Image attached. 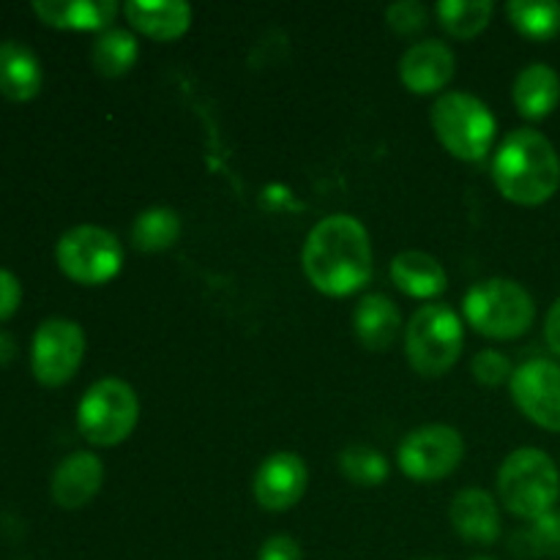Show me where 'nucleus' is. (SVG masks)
<instances>
[{"instance_id": "obj_1", "label": "nucleus", "mask_w": 560, "mask_h": 560, "mask_svg": "<svg viewBox=\"0 0 560 560\" xmlns=\"http://www.w3.org/2000/svg\"><path fill=\"white\" fill-rule=\"evenodd\" d=\"M304 273L320 293L350 295L370 282L372 246L364 224L348 213H334L312 228L304 244Z\"/></svg>"}, {"instance_id": "obj_2", "label": "nucleus", "mask_w": 560, "mask_h": 560, "mask_svg": "<svg viewBox=\"0 0 560 560\" xmlns=\"http://www.w3.org/2000/svg\"><path fill=\"white\" fill-rule=\"evenodd\" d=\"M495 186L517 206H541L560 189L556 145L536 129H517L501 142L492 162Z\"/></svg>"}, {"instance_id": "obj_3", "label": "nucleus", "mask_w": 560, "mask_h": 560, "mask_svg": "<svg viewBox=\"0 0 560 560\" xmlns=\"http://www.w3.org/2000/svg\"><path fill=\"white\" fill-rule=\"evenodd\" d=\"M498 492L512 514L539 520L552 512L560 495V474L550 454L539 448H517L498 470Z\"/></svg>"}, {"instance_id": "obj_4", "label": "nucleus", "mask_w": 560, "mask_h": 560, "mask_svg": "<svg viewBox=\"0 0 560 560\" xmlns=\"http://www.w3.org/2000/svg\"><path fill=\"white\" fill-rule=\"evenodd\" d=\"M465 317L490 339H517L534 326L536 304L514 279H485L474 284L463 301Z\"/></svg>"}, {"instance_id": "obj_5", "label": "nucleus", "mask_w": 560, "mask_h": 560, "mask_svg": "<svg viewBox=\"0 0 560 560\" xmlns=\"http://www.w3.org/2000/svg\"><path fill=\"white\" fill-rule=\"evenodd\" d=\"M463 323L446 304H427L405 328V353L419 375H446L463 353Z\"/></svg>"}, {"instance_id": "obj_6", "label": "nucleus", "mask_w": 560, "mask_h": 560, "mask_svg": "<svg viewBox=\"0 0 560 560\" xmlns=\"http://www.w3.org/2000/svg\"><path fill=\"white\" fill-rule=\"evenodd\" d=\"M432 126L448 153L465 162H479L495 142V118L470 93H443L432 107Z\"/></svg>"}, {"instance_id": "obj_7", "label": "nucleus", "mask_w": 560, "mask_h": 560, "mask_svg": "<svg viewBox=\"0 0 560 560\" xmlns=\"http://www.w3.org/2000/svg\"><path fill=\"white\" fill-rule=\"evenodd\" d=\"M140 416V402L129 383L118 377L96 381L80 399L77 424L93 446H118L131 435Z\"/></svg>"}, {"instance_id": "obj_8", "label": "nucleus", "mask_w": 560, "mask_h": 560, "mask_svg": "<svg viewBox=\"0 0 560 560\" xmlns=\"http://www.w3.org/2000/svg\"><path fill=\"white\" fill-rule=\"evenodd\" d=\"M60 271L80 284H104L124 266V246L118 235L96 224H80L60 235L58 249Z\"/></svg>"}, {"instance_id": "obj_9", "label": "nucleus", "mask_w": 560, "mask_h": 560, "mask_svg": "<svg viewBox=\"0 0 560 560\" xmlns=\"http://www.w3.org/2000/svg\"><path fill=\"white\" fill-rule=\"evenodd\" d=\"M463 435L446 424H427L399 446V468L413 481H441L463 463Z\"/></svg>"}, {"instance_id": "obj_10", "label": "nucleus", "mask_w": 560, "mask_h": 560, "mask_svg": "<svg viewBox=\"0 0 560 560\" xmlns=\"http://www.w3.org/2000/svg\"><path fill=\"white\" fill-rule=\"evenodd\" d=\"M85 355V334L74 320L49 317L36 328L31 348L33 375L44 386H63L80 370Z\"/></svg>"}, {"instance_id": "obj_11", "label": "nucleus", "mask_w": 560, "mask_h": 560, "mask_svg": "<svg viewBox=\"0 0 560 560\" xmlns=\"http://www.w3.org/2000/svg\"><path fill=\"white\" fill-rule=\"evenodd\" d=\"M512 397L534 424L560 432V364L556 361L534 359L514 370Z\"/></svg>"}, {"instance_id": "obj_12", "label": "nucleus", "mask_w": 560, "mask_h": 560, "mask_svg": "<svg viewBox=\"0 0 560 560\" xmlns=\"http://www.w3.org/2000/svg\"><path fill=\"white\" fill-rule=\"evenodd\" d=\"M310 470L293 452L271 454L255 474V498L268 512H288L304 498Z\"/></svg>"}, {"instance_id": "obj_13", "label": "nucleus", "mask_w": 560, "mask_h": 560, "mask_svg": "<svg viewBox=\"0 0 560 560\" xmlns=\"http://www.w3.org/2000/svg\"><path fill=\"white\" fill-rule=\"evenodd\" d=\"M454 69H457L454 52L435 38L413 44L399 60V77H402L405 88L413 93L441 91L452 82Z\"/></svg>"}, {"instance_id": "obj_14", "label": "nucleus", "mask_w": 560, "mask_h": 560, "mask_svg": "<svg viewBox=\"0 0 560 560\" xmlns=\"http://www.w3.org/2000/svg\"><path fill=\"white\" fill-rule=\"evenodd\" d=\"M102 459L91 452H74L58 463L52 481H49V490H52V498L58 506L80 509L102 490Z\"/></svg>"}, {"instance_id": "obj_15", "label": "nucleus", "mask_w": 560, "mask_h": 560, "mask_svg": "<svg viewBox=\"0 0 560 560\" xmlns=\"http://www.w3.org/2000/svg\"><path fill=\"white\" fill-rule=\"evenodd\" d=\"M42 63L27 44L0 42V93L11 102H27L42 91Z\"/></svg>"}, {"instance_id": "obj_16", "label": "nucleus", "mask_w": 560, "mask_h": 560, "mask_svg": "<svg viewBox=\"0 0 560 560\" xmlns=\"http://www.w3.org/2000/svg\"><path fill=\"white\" fill-rule=\"evenodd\" d=\"M126 16L131 25L156 42H173L184 36L191 25V9L184 0H131L126 3Z\"/></svg>"}, {"instance_id": "obj_17", "label": "nucleus", "mask_w": 560, "mask_h": 560, "mask_svg": "<svg viewBox=\"0 0 560 560\" xmlns=\"http://www.w3.org/2000/svg\"><path fill=\"white\" fill-rule=\"evenodd\" d=\"M452 525L463 539L492 545L501 534L498 503L485 490H463L452 503Z\"/></svg>"}, {"instance_id": "obj_18", "label": "nucleus", "mask_w": 560, "mask_h": 560, "mask_svg": "<svg viewBox=\"0 0 560 560\" xmlns=\"http://www.w3.org/2000/svg\"><path fill=\"white\" fill-rule=\"evenodd\" d=\"M33 11L47 25L74 31H104L113 22L115 0H33Z\"/></svg>"}, {"instance_id": "obj_19", "label": "nucleus", "mask_w": 560, "mask_h": 560, "mask_svg": "<svg viewBox=\"0 0 560 560\" xmlns=\"http://www.w3.org/2000/svg\"><path fill=\"white\" fill-rule=\"evenodd\" d=\"M560 77L547 63H530L514 80V104L520 115L530 120H541L558 107Z\"/></svg>"}, {"instance_id": "obj_20", "label": "nucleus", "mask_w": 560, "mask_h": 560, "mask_svg": "<svg viewBox=\"0 0 560 560\" xmlns=\"http://www.w3.org/2000/svg\"><path fill=\"white\" fill-rule=\"evenodd\" d=\"M392 279L402 293L413 299H435L446 290L448 277L441 262L427 252H399L392 262Z\"/></svg>"}, {"instance_id": "obj_21", "label": "nucleus", "mask_w": 560, "mask_h": 560, "mask_svg": "<svg viewBox=\"0 0 560 560\" xmlns=\"http://www.w3.org/2000/svg\"><path fill=\"white\" fill-rule=\"evenodd\" d=\"M399 326H402V317H399L397 304L381 293L366 295L353 312V328L361 345L375 350V353L386 350L397 339Z\"/></svg>"}, {"instance_id": "obj_22", "label": "nucleus", "mask_w": 560, "mask_h": 560, "mask_svg": "<svg viewBox=\"0 0 560 560\" xmlns=\"http://www.w3.org/2000/svg\"><path fill=\"white\" fill-rule=\"evenodd\" d=\"M137 60V38L135 33L124 27H107L102 36L93 42L91 63L102 77H120L135 66Z\"/></svg>"}, {"instance_id": "obj_23", "label": "nucleus", "mask_w": 560, "mask_h": 560, "mask_svg": "<svg viewBox=\"0 0 560 560\" xmlns=\"http://www.w3.org/2000/svg\"><path fill=\"white\" fill-rule=\"evenodd\" d=\"M506 14L512 25L534 42H547L560 33V3L556 0H512Z\"/></svg>"}, {"instance_id": "obj_24", "label": "nucleus", "mask_w": 560, "mask_h": 560, "mask_svg": "<svg viewBox=\"0 0 560 560\" xmlns=\"http://www.w3.org/2000/svg\"><path fill=\"white\" fill-rule=\"evenodd\" d=\"M180 235L178 213L170 208H148L135 219L131 228V246L140 252H164L175 246Z\"/></svg>"}, {"instance_id": "obj_25", "label": "nucleus", "mask_w": 560, "mask_h": 560, "mask_svg": "<svg viewBox=\"0 0 560 560\" xmlns=\"http://www.w3.org/2000/svg\"><path fill=\"white\" fill-rule=\"evenodd\" d=\"M438 20L452 36L474 38L490 25L495 3L490 0H443L435 5Z\"/></svg>"}, {"instance_id": "obj_26", "label": "nucleus", "mask_w": 560, "mask_h": 560, "mask_svg": "<svg viewBox=\"0 0 560 560\" xmlns=\"http://www.w3.org/2000/svg\"><path fill=\"white\" fill-rule=\"evenodd\" d=\"M339 470L359 487H377L386 481L388 463L377 448L348 446L339 454Z\"/></svg>"}, {"instance_id": "obj_27", "label": "nucleus", "mask_w": 560, "mask_h": 560, "mask_svg": "<svg viewBox=\"0 0 560 560\" xmlns=\"http://www.w3.org/2000/svg\"><path fill=\"white\" fill-rule=\"evenodd\" d=\"M530 545V556H560V514H545L534 520L525 534Z\"/></svg>"}, {"instance_id": "obj_28", "label": "nucleus", "mask_w": 560, "mask_h": 560, "mask_svg": "<svg viewBox=\"0 0 560 560\" xmlns=\"http://www.w3.org/2000/svg\"><path fill=\"white\" fill-rule=\"evenodd\" d=\"M474 375L476 381L492 388V386H501L503 381H509V377L514 375V370H512V361H509L503 353H498V350H481V353L474 359Z\"/></svg>"}, {"instance_id": "obj_29", "label": "nucleus", "mask_w": 560, "mask_h": 560, "mask_svg": "<svg viewBox=\"0 0 560 560\" xmlns=\"http://www.w3.org/2000/svg\"><path fill=\"white\" fill-rule=\"evenodd\" d=\"M386 20L394 31L410 36V33H419L427 25V9L419 0H399V3L388 5Z\"/></svg>"}, {"instance_id": "obj_30", "label": "nucleus", "mask_w": 560, "mask_h": 560, "mask_svg": "<svg viewBox=\"0 0 560 560\" xmlns=\"http://www.w3.org/2000/svg\"><path fill=\"white\" fill-rule=\"evenodd\" d=\"M20 301H22L20 279H16L9 268H0V320L14 315Z\"/></svg>"}, {"instance_id": "obj_31", "label": "nucleus", "mask_w": 560, "mask_h": 560, "mask_svg": "<svg viewBox=\"0 0 560 560\" xmlns=\"http://www.w3.org/2000/svg\"><path fill=\"white\" fill-rule=\"evenodd\" d=\"M257 560H301V545L293 536H271V539L260 547Z\"/></svg>"}, {"instance_id": "obj_32", "label": "nucleus", "mask_w": 560, "mask_h": 560, "mask_svg": "<svg viewBox=\"0 0 560 560\" xmlns=\"http://www.w3.org/2000/svg\"><path fill=\"white\" fill-rule=\"evenodd\" d=\"M545 337H547V345H550L552 353L560 359V299L550 306V312H547Z\"/></svg>"}, {"instance_id": "obj_33", "label": "nucleus", "mask_w": 560, "mask_h": 560, "mask_svg": "<svg viewBox=\"0 0 560 560\" xmlns=\"http://www.w3.org/2000/svg\"><path fill=\"white\" fill-rule=\"evenodd\" d=\"M14 339L9 337V334L0 331V364H5V361L14 359Z\"/></svg>"}, {"instance_id": "obj_34", "label": "nucleus", "mask_w": 560, "mask_h": 560, "mask_svg": "<svg viewBox=\"0 0 560 560\" xmlns=\"http://www.w3.org/2000/svg\"><path fill=\"white\" fill-rule=\"evenodd\" d=\"M474 560H492V558H474Z\"/></svg>"}]
</instances>
